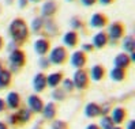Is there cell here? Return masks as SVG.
I'll return each mask as SVG.
<instances>
[{"instance_id":"obj_44","label":"cell","mask_w":135,"mask_h":129,"mask_svg":"<svg viewBox=\"0 0 135 129\" xmlns=\"http://www.w3.org/2000/svg\"><path fill=\"white\" fill-rule=\"evenodd\" d=\"M68 2H74V0H68Z\"/></svg>"},{"instance_id":"obj_15","label":"cell","mask_w":135,"mask_h":129,"mask_svg":"<svg viewBox=\"0 0 135 129\" xmlns=\"http://www.w3.org/2000/svg\"><path fill=\"white\" fill-rule=\"evenodd\" d=\"M123 49L127 50V52H130V53L134 52V49H135V39H134V37L128 35V37L124 38V41H123Z\"/></svg>"},{"instance_id":"obj_16","label":"cell","mask_w":135,"mask_h":129,"mask_svg":"<svg viewBox=\"0 0 135 129\" xmlns=\"http://www.w3.org/2000/svg\"><path fill=\"white\" fill-rule=\"evenodd\" d=\"M101 113V109L97 106L96 103H89L86 106V116H89V117H96L98 116Z\"/></svg>"},{"instance_id":"obj_3","label":"cell","mask_w":135,"mask_h":129,"mask_svg":"<svg viewBox=\"0 0 135 129\" xmlns=\"http://www.w3.org/2000/svg\"><path fill=\"white\" fill-rule=\"evenodd\" d=\"M67 59V52L63 46H57L51 52V56H49V60L53 63V64H61L64 63Z\"/></svg>"},{"instance_id":"obj_38","label":"cell","mask_w":135,"mask_h":129,"mask_svg":"<svg viewBox=\"0 0 135 129\" xmlns=\"http://www.w3.org/2000/svg\"><path fill=\"white\" fill-rule=\"evenodd\" d=\"M3 109H4V102H3L2 99H0V111H2Z\"/></svg>"},{"instance_id":"obj_29","label":"cell","mask_w":135,"mask_h":129,"mask_svg":"<svg viewBox=\"0 0 135 129\" xmlns=\"http://www.w3.org/2000/svg\"><path fill=\"white\" fill-rule=\"evenodd\" d=\"M81 2H82V4H83V6H87V7H90V6H93L94 3H96L97 0H81Z\"/></svg>"},{"instance_id":"obj_17","label":"cell","mask_w":135,"mask_h":129,"mask_svg":"<svg viewBox=\"0 0 135 129\" xmlns=\"http://www.w3.org/2000/svg\"><path fill=\"white\" fill-rule=\"evenodd\" d=\"M124 116H126L124 110L122 107H116L113 110V113H112V121H113V122H122Z\"/></svg>"},{"instance_id":"obj_10","label":"cell","mask_w":135,"mask_h":129,"mask_svg":"<svg viewBox=\"0 0 135 129\" xmlns=\"http://www.w3.org/2000/svg\"><path fill=\"white\" fill-rule=\"evenodd\" d=\"M86 63V57L83 52H74L73 56H71V64L74 67H82Z\"/></svg>"},{"instance_id":"obj_4","label":"cell","mask_w":135,"mask_h":129,"mask_svg":"<svg viewBox=\"0 0 135 129\" xmlns=\"http://www.w3.org/2000/svg\"><path fill=\"white\" fill-rule=\"evenodd\" d=\"M10 61H11V64L14 65V68L15 67H21V65H23V63H25V54H23L22 50L15 49L10 54Z\"/></svg>"},{"instance_id":"obj_23","label":"cell","mask_w":135,"mask_h":129,"mask_svg":"<svg viewBox=\"0 0 135 129\" xmlns=\"http://www.w3.org/2000/svg\"><path fill=\"white\" fill-rule=\"evenodd\" d=\"M42 26H44V20L41 18H36V19H33V23H31V30L34 33H40Z\"/></svg>"},{"instance_id":"obj_42","label":"cell","mask_w":135,"mask_h":129,"mask_svg":"<svg viewBox=\"0 0 135 129\" xmlns=\"http://www.w3.org/2000/svg\"><path fill=\"white\" fill-rule=\"evenodd\" d=\"M0 71H2V64H0Z\"/></svg>"},{"instance_id":"obj_43","label":"cell","mask_w":135,"mask_h":129,"mask_svg":"<svg viewBox=\"0 0 135 129\" xmlns=\"http://www.w3.org/2000/svg\"><path fill=\"white\" fill-rule=\"evenodd\" d=\"M113 129H122V128H113Z\"/></svg>"},{"instance_id":"obj_19","label":"cell","mask_w":135,"mask_h":129,"mask_svg":"<svg viewBox=\"0 0 135 129\" xmlns=\"http://www.w3.org/2000/svg\"><path fill=\"white\" fill-rule=\"evenodd\" d=\"M10 80H11V75L8 71H0V87L8 86Z\"/></svg>"},{"instance_id":"obj_28","label":"cell","mask_w":135,"mask_h":129,"mask_svg":"<svg viewBox=\"0 0 135 129\" xmlns=\"http://www.w3.org/2000/svg\"><path fill=\"white\" fill-rule=\"evenodd\" d=\"M70 23H71V26H73L74 29H81L82 27V22L79 20L78 18H73L70 20Z\"/></svg>"},{"instance_id":"obj_18","label":"cell","mask_w":135,"mask_h":129,"mask_svg":"<svg viewBox=\"0 0 135 129\" xmlns=\"http://www.w3.org/2000/svg\"><path fill=\"white\" fill-rule=\"evenodd\" d=\"M7 101H8L10 107L15 109V107H18V105H19V96H18L17 92H10L8 96H7Z\"/></svg>"},{"instance_id":"obj_32","label":"cell","mask_w":135,"mask_h":129,"mask_svg":"<svg viewBox=\"0 0 135 129\" xmlns=\"http://www.w3.org/2000/svg\"><path fill=\"white\" fill-rule=\"evenodd\" d=\"M40 63H41V67H48V65H49V61H48V60H44V59L40 61Z\"/></svg>"},{"instance_id":"obj_12","label":"cell","mask_w":135,"mask_h":129,"mask_svg":"<svg viewBox=\"0 0 135 129\" xmlns=\"http://www.w3.org/2000/svg\"><path fill=\"white\" fill-rule=\"evenodd\" d=\"M130 61H131V60H130L128 56H127L126 53H122V54L116 56L115 65H116V68H126V67H128Z\"/></svg>"},{"instance_id":"obj_24","label":"cell","mask_w":135,"mask_h":129,"mask_svg":"<svg viewBox=\"0 0 135 129\" xmlns=\"http://www.w3.org/2000/svg\"><path fill=\"white\" fill-rule=\"evenodd\" d=\"M110 76H112L113 80H122L124 78V71L123 68H115L110 71Z\"/></svg>"},{"instance_id":"obj_25","label":"cell","mask_w":135,"mask_h":129,"mask_svg":"<svg viewBox=\"0 0 135 129\" xmlns=\"http://www.w3.org/2000/svg\"><path fill=\"white\" fill-rule=\"evenodd\" d=\"M101 126L102 129H113V121L110 117H102L101 118Z\"/></svg>"},{"instance_id":"obj_34","label":"cell","mask_w":135,"mask_h":129,"mask_svg":"<svg viewBox=\"0 0 135 129\" xmlns=\"http://www.w3.org/2000/svg\"><path fill=\"white\" fill-rule=\"evenodd\" d=\"M27 4V0H19V6L21 7H25Z\"/></svg>"},{"instance_id":"obj_5","label":"cell","mask_w":135,"mask_h":129,"mask_svg":"<svg viewBox=\"0 0 135 129\" xmlns=\"http://www.w3.org/2000/svg\"><path fill=\"white\" fill-rule=\"evenodd\" d=\"M107 22H108V18L104 14H94L90 18V26L100 29V27H104L107 25Z\"/></svg>"},{"instance_id":"obj_11","label":"cell","mask_w":135,"mask_h":129,"mask_svg":"<svg viewBox=\"0 0 135 129\" xmlns=\"http://www.w3.org/2000/svg\"><path fill=\"white\" fill-rule=\"evenodd\" d=\"M63 42L70 48L75 46L78 44V34L75 33V31H68V33H66L64 37H63Z\"/></svg>"},{"instance_id":"obj_2","label":"cell","mask_w":135,"mask_h":129,"mask_svg":"<svg viewBox=\"0 0 135 129\" xmlns=\"http://www.w3.org/2000/svg\"><path fill=\"white\" fill-rule=\"evenodd\" d=\"M123 34H124V26L122 25L120 22L112 23V25L109 26V29H108V33H107L108 38L113 39V41H116V39H119V38H122Z\"/></svg>"},{"instance_id":"obj_9","label":"cell","mask_w":135,"mask_h":129,"mask_svg":"<svg viewBox=\"0 0 135 129\" xmlns=\"http://www.w3.org/2000/svg\"><path fill=\"white\" fill-rule=\"evenodd\" d=\"M74 83L78 88H85L87 84V76L85 71H76L74 76Z\"/></svg>"},{"instance_id":"obj_45","label":"cell","mask_w":135,"mask_h":129,"mask_svg":"<svg viewBox=\"0 0 135 129\" xmlns=\"http://www.w3.org/2000/svg\"><path fill=\"white\" fill-rule=\"evenodd\" d=\"M36 129H38V128H36Z\"/></svg>"},{"instance_id":"obj_36","label":"cell","mask_w":135,"mask_h":129,"mask_svg":"<svg viewBox=\"0 0 135 129\" xmlns=\"http://www.w3.org/2000/svg\"><path fill=\"white\" fill-rule=\"evenodd\" d=\"M135 128V122H134V121H131V122L128 124V129H134Z\"/></svg>"},{"instance_id":"obj_37","label":"cell","mask_w":135,"mask_h":129,"mask_svg":"<svg viewBox=\"0 0 135 129\" xmlns=\"http://www.w3.org/2000/svg\"><path fill=\"white\" fill-rule=\"evenodd\" d=\"M87 129H98V126H97V125H94V124H91V125L87 126Z\"/></svg>"},{"instance_id":"obj_33","label":"cell","mask_w":135,"mask_h":129,"mask_svg":"<svg viewBox=\"0 0 135 129\" xmlns=\"http://www.w3.org/2000/svg\"><path fill=\"white\" fill-rule=\"evenodd\" d=\"M98 2L101 3V4H104V6H107V4H110L113 2V0H98Z\"/></svg>"},{"instance_id":"obj_39","label":"cell","mask_w":135,"mask_h":129,"mask_svg":"<svg viewBox=\"0 0 135 129\" xmlns=\"http://www.w3.org/2000/svg\"><path fill=\"white\" fill-rule=\"evenodd\" d=\"M0 129H7V128H6V125H4L3 122H0Z\"/></svg>"},{"instance_id":"obj_1","label":"cell","mask_w":135,"mask_h":129,"mask_svg":"<svg viewBox=\"0 0 135 129\" xmlns=\"http://www.w3.org/2000/svg\"><path fill=\"white\" fill-rule=\"evenodd\" d=\"M10 35L12 37V39L15 42L21 44L25 41L29 35V27L26 25V22L21 18L14 19L10 25Z\"/></svg>"},{"instance_id":"obj_22","label":"cell","mask_w":135,"mask_h":129,"mask_svg":"<svg viewBox=\"0 0 135 129\" xmlns=\"http://www.w3.org/2000/svg\"><path fill=\"white\" fill-rule=\"evenodd\" d=\"M102 75H104V68L100 67V65H94L91 68V78L94 80H100L102 78Z\"/></svg>"},{"instance_id":"obj_14","label":"cell","mask_w":135,"mask_h":129,"mask_svg":"<svg viewBox=\"0 0 135 129\" xmlns=\"http://www.w3.org/2000/svg\"><path fill=\"white\" fill-rule=\"evenodd\" d=\"M29 105H30V107L33 109L34 111H41L42 107H44L41 99L37 98V96H34V95H31L30 98H29Z\"/></svg>"},{"instance_id":"obj_26","label":"cell","mask_w":135,"mask_h":129,"mask_svg":"<svg viewBox=\"0 0 135 129\" xmlns=\"http://www.w3.org/2000/svg\"><path fill=\"white\" fill-rule=\"evenodd\" d=\"M44 25L46 27V31H49L51 34H55V31H56V25H55V22L52 19H48Z\"/></svg>"},{"instance_id":"obj_8","label":"cell","mask_w":135,"mask_h":129,"mask_svg":"<svg viewBox=\"0 0 135 129\" xmlns=\"http://www.w3.org/2000/svg\"><path fill=\"white\" fill-rule=\"evenodd\" d=\"M57 10V4L56 2H53V0H48V2H45V4L42 6V15L46 18H51L52 15L56 12Z\"/></svg>"},{"instance_id":"obj_30","label":"cell","mask_w":135,"mask_h":129,"mask_svg":"<svg viewBox=\"0 0 135 129\" xmlns=\"http://www.w3.org/2000/svg\"><path fill=\"white\" fill-rule=\"evenodd\" d=\"M64 87L67 90H71V88H73V82H71V80H64Z\"/></svg>"},{"instance_id":"obj_13","label":"cell","mask_w":135,"mask_h":129,"mask_svg":"<svg viewBox=\"0 0 135 129\" xmlns=\"http://www.w3.org/2000/svg\"><path fill=\"white\" fill-rule=\"evenodd\" d=\"M45 86H46V78L44 76V74H37L36 78H34V88H36V91H42Z\"/></svg>"},{"instance_id":"obj_7","label":"cell","mask_w":135,"mask_h":129,"mask_svg":"<svg viewBox=\"0 0 135 129\" xmlns=\"http://www.w3.org/2000/svg\"><path fill=\"white\" fill-rule=\"evenodd\" d=\"M49 49V41L48 39H44V38H40L34 42V50L40 54V56H44Z\"/></svg>"},{"instance_id":"obj_31","label":"cell","mask_w":135,"mask_h":129,"mask_svg":"<svg viewBox=\"0 0 135 129\" xmlns=\"http://www.w3.org/2000/svg\"><path fill=\"white\" fill-rule=\"evenodd\" d=\"M93 48H94L93 45H83L82 49H83V50H93Z\"/></svg>"},{"instance_id":"obj_27","label":"cell","mask_w":135,"mask_h":129,"mask_svg":"<svg viewBox=\"0 0 135 129\" xmlns=\"http://www.w3.org/2000/svg\"><path fill=\"white\" fill-rule=\"evenodd\" d=\"M30 117V111L26 110V109H23L19 111V114H18V118H21V121H27Z\"/></svg>"},{"instance_id":"obj_20","label":"cell","mask_w":135,"mask_h":129,"mask_svg":"<svg viewBox=\"0 0 135 129\" xmlns=\"http://www.w3.org/2000/svg\"><path fill=\"white\" fill-rule=\"evenodd\" d=\"M42 113L45 118H53L55 117V105L53 103H48L45 107H42Z\"/></svg>"},{"instance_id":"obj_21","label":"cell","mask_w":135,"mask_h":129,"mask_svg":"<svg viewBox=\"0 0 135 129\" xmlns=\"http://www.w3.org/2000/svg\"><path fill=\"white\" fill-rule=\"evenodd\" d=\"M60 80H61V74H52V75L48 76V79H46V83L51 87H56Z\"/></svg>"},{"instance_id":"obj_40","label":"cell","mask_w":135,"mask_h":129,"mask_svg":"<svg viewBox=\"0 0 135 129\" xmlns=\"http://www.w3.org/2000/svg\"><path fill=\"white\" fill-rule=\"evenodd\" d=\"M2 46H3V38L0 37V49H2Z\"/></svg>"},{"instance_id":"obj_41","label":"cell","mask_w":135,"mask_h":129,"mask_svg":"<svg viewBox=\"0 0 135 129\" xmlns=\"http://www.w3.org/2000/svg\"><path fill=\"white\" fill-rule=\"evenodd\" d=\"M31 2H40V0H31Z\"/></svg>"},{"instance_id":"obj_35","label":"cell","mask_w":135,"mask_h":129,"mask_svg":"<svg viewBox=\"0 0 135 129\" xmlns=\"http://www.w3.org/2000/svg\"><path fill=\"white\" fill-rule=\"evenodd\" d=\"M63 125H64L63 122H57V121H56V122H55V125H53V128L56 129V128H59V126H63Z\"/></svg>"},{"instance_id":"obj_6","label":"cell","mask_w":135,"mask_h":129,"mask_svg":"<svg viewBox=\"0 0 135 129\" xmlns=\"http://www.w3.org/2000/svg\"><path fill=\"white\" fill-rule=\"evenodd\" d=\"M107 44H108V35H107V33H104V31H100V33H97L93 37V46L94 48L101 49V48H104Z\"/></svg>"}]
</instances>
